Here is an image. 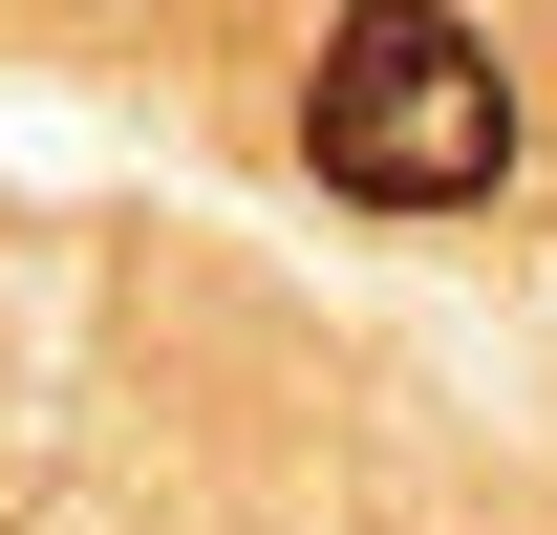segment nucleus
<instances>
[{"instance_id":"1","label":"nucleus","mask_w":557,"mask_h":535,"mask_svg":"<svg viewBox=\"0 0 557 535\" xmlns=\"http://www.w3.org/2000/svg\"><path fill=\"white\" fill-rule=\"evenodd\" d=\"M300 172L344 214H493V172H515V65H493L450 0H344L322 65H300Z\"/></svg>"}]
</instances>
